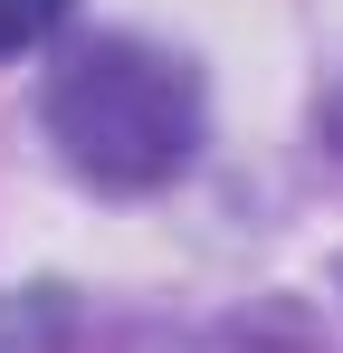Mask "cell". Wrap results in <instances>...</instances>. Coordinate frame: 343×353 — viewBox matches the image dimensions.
Returning a JSON list of instances; mask_svg holds the SVG:
<instances>
[{
    "label": "cell",
    "instance_id": "3",
    "mask_svg": "<svg viewBox=\"0 0 343 353\" xmlns=\"http://www.w3.org/2000/svg\"><path fill=\"white\" fill-rule=\"evenodd\" d=\"M57 19H67V0H0V58H19V48H39Z\"/></svg>",
    "mask_w": 343,
    "mask_h": 353
},
{
    "label": "cell",
    "instance_id": "4",
    "mask_svg": "<svg viewBox=\"0 0 343 353\" xmlns=\"http://www.w3.org/2000/svg\"><path fill=\"white\" fill-rule=\"evenodd\" d=\"M48 305H39V296H0V353H39L48 344Z\"/></svg>",
    "mask_w": 343,
    "mask_h": 353
},
{
    "label": "cell",
    "instance_id": "2",
    "mask_svg": "<svg viewBox=\"0 0 343 353\" xmlns=\"http://www.w3.org/2000/svg\"><path fill=\"white\" fill-rule=\"evenodd\" d=\"M124 353H305V344L258 334V325H210V334H153V344H124Z\"/></svg>",
    "mask_w": 343,
    "mask_h": 353
},
{
    "label": "cell",
    "instance_id": "1",
    "mask_svg": "<svg viewBox=\"0 0 343 353\" xmlns=\"http://www.w3.org/2000/svg\"><path fill=\"white\" fill-rule=\"evenodd\" d=\"M48 143L96 191H163L200 153V77L153 39H86L48 77Z\"/></svg>",
    "mask_w": 343,
    "mask_h": 353
}]
</instances>
